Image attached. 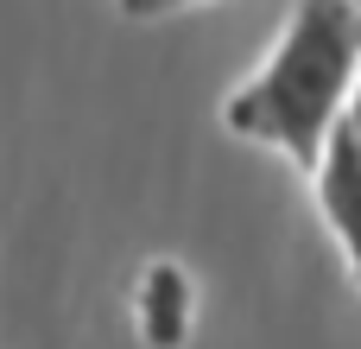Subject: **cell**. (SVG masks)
Masks as SVG:
<instances>
[{"label":"cell","instance_id":"6da1fadb","mask_svg":"<svg viewBox=\"0 0 361 349\" xmlns=\"http://www.w3.org/2000/svg\"><path fill=\"white\" fill-rule=\"evenodd\" d=\"M361 70V6L355 0H292V19L273 57L222 102V127L247 146L279 153L305 178L317 172L349 83Z\"/></svg>","mask_w":361,"mask_h":349},{"label":"cell","instance_id":"7a4b0ae2","mask_svg":"<svg viewBox=\"0 0 361 349\" xmlns=\"http://www.w3.org/2000/svg\"><path fill=\"white\" fill-rule=\"evenodd\" d=\"M197 324V280L184 261H146L133 280V331L146 349H184Z\"/></svg>","mask_w":361,"mask_h":349},{"label":"cell","instance_id":"3957f363","mask_svg":"<svg viewBox=\"0 0 361 349\" xmlns=\"http://www.w3.org/2000/svg\"><path fill=\"white\" fill-rule=\"evenodd\" d=\"M311 197H317V216L336 235V248L349 261V280H355V292H361V153L349 146L343 127L330 134V146H324V159L311 172Z\"/></svg>","mask_w":361,"mask_h":349},{"label":"cell","instance_id":"277c9868","mask_svg":"<svg viewBox=\"0 0 361 349\" xmlns=\"http://www.w3.org/2000/svg\"><path fill=\"white\" fill-rule=\"evenodd\" d=\"M133 19H165V13H190V6H209V0H121Z\"/></svg>","mask_w":361,"mask_h":349},{"label":"cell","instance_id":"5b68a950","mask_svg":"<svg viewBox=\"0 0 361 349\" xmlns=\"http://www.w3.org/2000/svg\"><path fill=\"white\" fill-rule=\"evenodd\" d=\"M336 127L349 134V146L361 153V70H355V83H349V102H343V121Z\"/></svg>","mask_w":361,"mask_h":349}]
</instances>
